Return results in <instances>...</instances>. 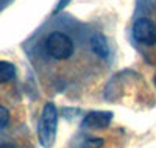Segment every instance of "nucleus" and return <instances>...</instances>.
Listing matches in <instances>:
<instances>
[{"instance_id": "2", "label": "nucleus", "mask_w": 156, "mask_h": 148, "mask_svg": "<svg viewBox=\"0 0 156 148\" xmlns=\"http://www.w3.org/2000/svg\"><path fill=\"white\" fill-rule=\"evenodd\" d=\"M45 50L47 53L58 61H64V59H69L73 55V41L61 31H55L48 34V37L45 39Z\"/></svg>"}, {"instance_id": "9", "label": "nucleus", "mask_w": 156, "mask_h": 148, "mask_svg": "<svg viewBox=\"0 0 156 148\" xmlns=\"http://www.w3.org/2000/svg\"><path fill=\"white\" fill-rule=\"evenodd\" d=\"M69 2H70V0H61V2L58 3V6H56V9H55V11L58 12V11H61L62 8H66V6L69 5Z\"/></svg>"}, {"instance_id": "11", "label": "nucleus", "mask_w": 156, "mask_h": 148, "mask_svg": "<svg viewBox=\"0 0 156 148\" xmlns=\"http://www.w3.org/2000/svg\"><path fill=\"white\" fill-rule=\"evenodd\" d=\"M154 86H156V76H154Z\"/></svg>"}, {"instance_id": "5", "label": "nucleus", "mask_w": 156, "mask_h": 148, "mask_svg": "<svg viewBox=\"0 0 156 148\" xmlns=\"http://www.w3.org/2000/svg\"><path fill=\"white\" fill-rule=\"evenodd\" d=\"M90 48L94 50L95 55H98L100 58L106 59L109 56V45L106 42V39L103 34H94L92 37H90Z\"/></svg>"}, {"instance_id": "8", "label": "nucleus", "mask_w": 156, "mask_h": 148, "mask_svg": "<svg viewBox=\"0 0 156 148\" xmlns=\"http://www.w3.org/2000/svg\"><path fill=\"white\" fill-rule=\"evenodd\" d=\"M9 123V112L3 106H0V129H3Z\"/></svg>"}, {"instance_id": "6", "label": "nucleus", "mask_w": 156, "mask_h": 148, "mask_svg": "<svg viewBox=\"0 0 156 148\" xmlns=\"http://www.w3.org/2000/svg\"><path fill=\"white\" fill-rule=\"evenodd\" d=\"M101 146H103V139L92 136H78L72 143V148H101Z\"/></svg>"}, {"instance_id": "3", "label": "nucleus", "mask_w": 156, "mask_h": 148, "mask_svg": "<svg viewBox=\"0 0 156 148\" xmlns=\"http://www.w3.org/2000/svg\"><path fill=\"white\" fill-rule=\"evenodd\" d=\"M133 36L137 42L144 45L156 44V25L147 17H140L133 25Z\"/></svg>"}, {"instance_id": "1", "label": "nucleus", "mask_w": 156, "mask_h": 148, "mask_svg": "<svg viewBox=\"0 0 156 148\" xmlns=\"http://www.w3.org/2000/svg\"><path fill=\"white\" fill-rule=\"evenodd\" d=\"M56 125H58L56 107L51 103H47L42 109V115H41V120H39V128H37L39 142H41L42 146L48 148L53 145L55 136H56Z\"/></svg>"}, {"instance_id": "10", "label": "nucleus", "mask_w": 156, "mask_h": 148, "mask_svg": "<svg viewBox=\"0 0 156 148\" xmlns=\"http://www.w3.org/2000/svg\"><path fill=\"white\" fill-rule=\"evenodd\" d=\"M0 148H16L12 143H3V145H0Z\"/></svg>"}, {"instance_id": "4", "label": "nucleus", "mask_w": 156, "mask_h": 148, "mask_svg": "<svg viewBox=\"0 0 156 148\" xmlns=\"http://www.w3.org/2000/svg\"><path fill=\"white\" fill-rule=\"evenodd\" d=\"M112 120V112L109 111H94L89 112L83 118V126L90 129H103L108 128Z\"/></svg>"}, {"instance_id": "7", "label": "nucleus", "mask_w": 156, "mask_h": 148, "mask_svg": "<svg viewBox=\"0 0 156 148\" xmlns=\"http://www.w3.org/2000/svg\"><path fill=\"white\" fill-rule=\"evenodd\" d=\"M16 76V67L8 61H0V84L8 83Z\"/></svg>"}]
</instances>
